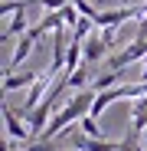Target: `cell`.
Here are the masks:
<instances>
[{
    "label": "cell",
    "instance_id": "obj_7",
    "mask_svg": "<svg viewBox=\"0 0 147 151\" xmlns=\"http://www.w3.org/2000/svg\"><path fill=\"white\" fill-rule=\"evenodd\" d=\"M105 56H108V46L102 43V36H98V33H92L88 43H85V66H92V63H98V59H105Z\"/></svg>",
    "mask_w": 147,
    "mask_h": 151
},
{
    "label": "cell",
    "instance_id": "obj_13",
    "mask_svg": "<svg viewBox=\"0 0 147 151\" xmlns=\"http://www.w3.org/2000/svg\"><path fill=\"white\" fill-rule=\"evenodd\" d=\"M23 4H26V0H20V4H13V0H4L0 13H4V17H7V13H20V10H23Z\"/></svg>",
    "mask_w": 147,
    "mask_h": 151
},
{
    "label": "cell",
    "instance_id": "obj_2",
    "mask_svg": "<svg viewBox=\"0 0 147 151\" xmlns=\"http://www.w3.org/2000/svg\"><path fill=\"white\" fill-rule=\"evenodd\" d=\"M141 10H144V7H137V4H121V7H114V10H98V17H95V30L124 27L128 20L141 17Z\"/></svg>",
    "mask_w": 147,
    "mask_h": 151
},
{
    "label": "cell",
    "instance_id": "obj_8",
    "mask_svg": "<svg viewBox=\"0 0 147 151\" xmlns=\"http://www.w3.org/2000/svg\"><path fill=\"white\" fill-rule=\"evenodd\" d=\"M128 132H134L137 138H144L147 135V105L144 102H134V112H131V128Z\"/></svg>",
    "mask_w": 147,
    "mask_h": 151
},
{
    "label": "cell",
    "instance_id": "obj_9",
    "mask_svg": "<svg viewBox=\"0 0 147 151\" xmlns=\"http://www.w3.org/2000/svg\"><path fill=\"white\" fill-rule=\"evenodd\" d=\"M65 82H69V89H79V92L92 89V82H88V69H85V66H82L79 72H72V76H65Z\"/></svg>",
    "mask_w": 147,
    "mask_h": 151
},
{
    "label": "cell",
    "instance_id": "obj_6",
    "mask_svg": "<svg viewBox=\"0 0 147 151\" xmlns=\"http://www.w3.org/2000/svg\"><path fill=\"white\" fill-rule=\"evenodd\" d=\"M36 79H39V72H16V76H4V92H16V89H23V86H36Z\"/></svg>",
    "mask_w": 147,
    "mask_h": 151
},
{
    "label": "cell",
    "instance_id": "obj_5",
    "mask_svg": "<svg viewBox=\"0 0 147 151\" xmlns=\"http://www.w3.org/2000/svg\"><path fill=\"white\" fill-rule=\"evenodd\" d=\"M69 148H75V151H121V141H92L85 135H75Z\"/></svg>",
    "mask_w": 147,
    "mask_h": 151
},
{
    "label": "cell",
    "instance_id": "obj_11",
    "mask_svg": "<svg viewBox=\"0 0 147 151\" xmlns=\"http://www.w3.org/2000/svg\"><path fill=\"white\" fill-rule=\"evenodd\" d=\"M118 30H121V27H108V30H102V33H98V36H102V43H105L108 49L118 43Z\"/></svg>",
    "mask_w": 147,
    "mask_h": 151
},
{
    "label": "cell",
    "instance_id": "obj_10",
    "mask_svg": "<svg viewBox=\"0 0 147 151\" xmlns=\"http://www.w3.org/2000/svg\"><path fill=\"white\" fill-rule=\"evenodd\" d=\"M79 125H82V135H85V138H92V141H105V138H102V128H98V118L88 115V118H82Z\"/></svg>",
    "mask_w": 147,
    "mask_h": 151
},
{
    "label": "cell",
    "instance_id": "obj_1",
    "mask_svg": "<svg viewBox=\"0 0 147 151\" xmlns=\"http://www.w3.org/2000/svg\"><path fill=\"white\" fill-rule=\"evenodd\" d=\"M147 59V36H134L118 56L108 59V72H124L121 66H131V63H144Z\"/></svg>",
    "mask_w": 147,
    "mask_h": 151
},
{
    "label": "cell",
    "instance_id": "obj_3",
    "mask_svg": "<svg viewBox=\"0 0 147 151\" xmlns=\"http://www.w3.org/2000/svg\"><path fill=\"white\" fill-rule=\"evenodd\" d=\"M4 125H7L10 141H16V145H33V132H30L26 118H23L20 112H13L10 105H4Z\"/></svg>",
    "mask_w": 147,
    "mask_h": 151
},
{
    "label": "cell",
    "instance_id": "obj_4",
    "mask_svg": "<svg viewBox=\"0 0 147 151\" xmlns=\"http://www.w3.org/2000/svg\"><path fill=\"white\" fill-rule=\"evenodd\" d=\"M33 4H39V0H26V4H23V10H20L13 20H10V27L4 30V36H0L4 43H7V40H13V36H20V40H23V36H26V33L33 30V27H30V20H26V10H30Z\"/></svg>",
    "mask_w": 147,
    "mask_h": 151
},
{
    "label": "cell",
    "instance_id": "obj_12",
    "mask_svg": "<svg viewBox=\"0 0 147 151\" xmlns=\"http://www.w3.org/2000/svg\"><path fill=\"white\" fill-rule=\"evenodd\" d=\"M20 151H59V148H53V141H33V145H26V148H20Z\"/></svg>",
    "mask_w": 147,
    "mask_h": 151
}]
</instances>
